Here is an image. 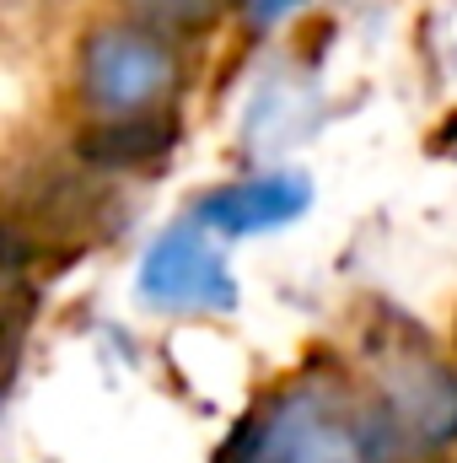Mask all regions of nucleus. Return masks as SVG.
I'll use <instances>...</instances> for the list:
<instances>
[{
    "instance_id": "f257e3e1",
    "label": "nucleus",
    "mask_w": 457,
    "mask_h": 463,
    "mask_svg": "<svg viewBox=\"0 0 457 463\" xmlns=\"http://www.w3.org/2000/svg\"><path fill=\"white\" fill-rule=\"evenodd\" d=\"M135 291L140 302L162 313H231L237 307V280L227 259L216 253L205 222H178L162 232L140 259Z\"/></svg>"
},
{
    "instance_id": "f03ea898",
    "label": "nucleus",
    "mask_w": 457,
    "mask_h": 463,
    "mask_svg": "<svg viewBox=\"0 0 457 463\" xmlns=\"http://www.w3.org/2000/svg\"><path fill=\"white\" fill-rule=\"evenodd\" d=\"M81 87L103 114H140L173 87V54L140 27H103L81 49Z\"/></svg>"
},
{
    "instance_id": "7ed1b4c3",
    "label": "nucleus",
    "mask_w": 457,
    "mask_h": 463,
    "mask_svg": "<svg viewBox=\"0 0 457 463\" xmlns=\"http://www.w3.org/2000/svg\"><path fill=\"white\" fill-rule=\"evenodd\" d=\"M366 453H371V431L344 426L323 399L296 393L264 415L247 463H366Z\"/></svg>"
},
{
    "instance_id": "20e7f679",
    "label": "nucleus",
    "mask_w": 457,
    "mask_h": 463,
    "mask_svg": "<svg viewBox=\"0 0 457 463\" xmlns=\"http://www.w3.org/2000/svg\"><path fill=\"white\" fill-rule=\"evenodd\" d=\"M457 431V383L431 366V361H415V366H393L387 383H382V426L371 431V442H409V453H425L436 442H447Z\"/></svg>"
},
{
    "instance_id": "39448f33",
    "label": "nucleus",
    "mask_w": 457,
    "mask_h": 463,
    "mask_svg": "<svg viewBox=\"0 0 457 463\" xmlns=\"http://www.w3.org/2000/svg\"><path fill=\"white\" fill-rule=\"evenodd\" d=\"M307 205H312V184L302 173H269V178H247V184L210 194L200 205V222L221 237H258V232H280L302 222Z\"/></svg>"
},
{
    "instance_id": "423d86ee",
    "label": "nucleus",
    "mask_w": 457,
    "mask_h": 463,
    "mask_svg": "<svg viewBox=\"0 0 457 463\" xmlns=\"http://www.w3.org/2000/svg\"><path fill=\"white\" fill-rule=\"evenodd\" d=\"M302 0H247V11H253V22H280V16H291Z\"/></svg>"
},
{
    "instance_id": "0eeeda50",
    "label": "nucleus",
    "mask_w": 457,
    "mask_h": 463,
    "mask_svg": "<svg viewBox=\"0 0 457 463\" xmlns=\"http://www.w3.org/2000/svg\"><path fill=\"white\" fill-rule=\"evenodd\" d=\"M151 11H178V16H200L210 0H145Z\"/></svg>"
}]
</instances>
